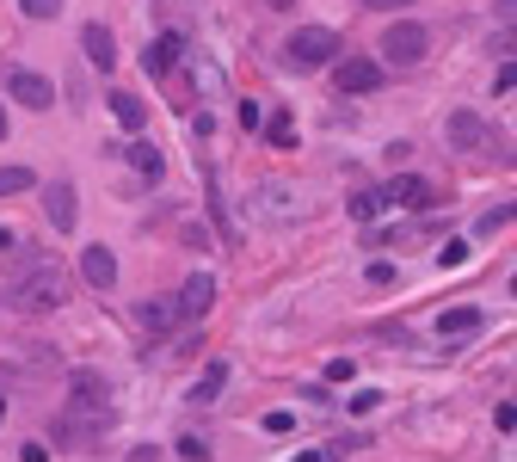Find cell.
Returning <instances> with one entry per match:
<instances>
[{
  "label": "cell",
  "mask_w": 517,
  "mask_h": 462,
  "mask_svg": "<svg viewBox=\"0 0 517 462\" xmlns=\"http://www.w3.org/2000/svg\"><path fill=\"white\" fill-rule=\"evenodd\" d=\"M62 296H69V272H62L56 259H43V253L25 265V278L13 284V302H19V309H32V315H43V309H62Z\"/></svg>",
  "instance_id": "obj_1"
},
{
  "label": "cell",
  "mask_w": 517,
  "mask_h": 462,
  "mask_svg": "<svg viewBox=\"0 0 517 462\" xmlns=\"http://www.w3.org/2000/svg\"><path fill=\"white\" fill-rule=\"evenodd\" d=\"M339 32H327V25H296V32L283 37V62H290V69H333V62H339Z\"/></svg>",
  "instance_id": "obj_2"
},
{
  "label": "cell",
  "mask_w": 517,
  "mask_h": 462,
  "mask_svg": "<svg viewBox=\"0 0 517 462\" xmlns=\"http://www.w3.org/2000/svg\"><path fill=\"white\" fill-rule=\"evenodd\" d=\"M376 50H382V62H388V69H419V62H425V50H431V32L413 25V19H394V25L382 32Z\"/></svg>",
  "instance_id": "obj_3"
},
{
  "label": "cell",
  "mask_w": 517,
  "mask_h": 462,
  "mask_svg": "<svg viewBox=\"0 0 517 462\" xmlns=\"http://www.w3.org/2000/svg\"><path fill=\"white\" fill-rule=\"evenodd\" d=\"M69 413H87V420H105V426H111V389H105V376H74Z\"/></svg>",
  "instance_id": "obj_4"
},
{
  "label": "cell",
  "mask_w": 517,
  "mask_h": 462,
  "mask_svg": "<svg viewBox=\"0 0 517 462\" xmlns=\"http://www.w3.org/2000/svg\"><path fill=\"white\" fill-rule=\"evenodd\" d=\"M333 80H339V93H376L382 62H370V56H339V62H333Z\"/></svg>",
  "instance_id": "obj_5"
},
{
  "label": "cell",
  "mask_w": 517,
  "mask_h": 462,
  "mask_svg": "<svg viewBox=\"0 0 517 462\" xmlns=\"http://www.w3.org/2000/svg\"><path fill=\"white\" fill-rule=\"evenodd\" d=\"M444 136H449V148H468V154H475V148H486V136H493V124H486L481 111H449V124H444Z\"/></svg>",
  "instance_id": "obj_6"
},
{
  "label": "cell",
  "mask_w": 517,
  "mask_h": 462,
  "mask_svg": "<svg viewBox=\"0 0 517 462\" xmlns=\"http://www.w3.org/2000/svg\"><path fill=\"white\" fill-rule=\"evenodd\" d=\"M56 444L62 450H93L99 444V431H105V420H87V413H56Z\"/></svg>",
  "instance_id": "obj_7"
},
{
  "label": "cell",
  "mask_w": 517,
  "mask_h": 462,
  "mask_svg": "<svg viewBox=\"0 0 517 462\" xmlns=\"http://www.w3.org/2000/svg\"><path fill=\"white\" fill-rule=\"evenodd\" d=\"M172 302H179V320H204L209 302H216V278H209V272H191V278L179 284V296H172Z\"/></svg>",
  "instance_id": "obj_8"
},
{
  "label": "cell",
  "mask_w": 517,
  "mask_h": 462,
  "mask_svg": "<svg viewBox=\"0 0 517 462\" xmlns=\"http://www.w3.org/2000/svg\"><path fill=\"white\" fill-rule=\"evenodd\" d=\"M388 204H401V210H431V204H444V198H438V185H431V179L401 173L394 185H388Z\"/></svg>",
  "instance_id": "obj_9"
},
{
  "label": "cell",
  "mask_w": 517,
  "mask_h": 462,
  "mask_svg": "<svg viewBox=\"0 0 517 462\" xmlns=\"http://www.w3.org/2000/svg\"><path fill=\"white\" fill-rule=\"evenodd\" d=\"M6 93H13L25 111H50V99H56V93H50V80L32 74V69H13V74H6Z\"/></svg>",
  "instance_id": "obj_10"
},
{
  "label": "cell",
  "mask_w": 517,
  "mask_h": 462,
  "mask_svg": "<svg viewBox=\"0 0 517 462\" xmlns=\"http://www.w3.org/2000/svg\"><path fill=\"white\" fill-rule=\"evenodd\" d=\"M43 210H50V228H56V235H74L80 204H74V185H69V179H56V185L43 191Z\"/></svg>",
  "instance_id": "obj_11"
},
{
  "label": "cell",
  "mask_w": 517,
  "mask_h": 462,
  "mask_svg": "<svg viewBox=\"0 0 517 462\" xmlns=\"http://www.w3.org/2000/svg\"><path fill=\"white\" fill-rule=\"evenodd\" d=\"M80 278H87L93 290H111L117 284V253L111 247H87L80 253Z\"/></svg>",
  "instance_id": "obj_12"
},
{
  "label": "cell",
  "mask_w": 517,
  "mask_h": 462,
  "mask_svg": "<svg viewBox=\"0 0 517 462\" xmlns=\"http://www.w3.org/2000/svg\"><path fill=\"white\" fill-rule=\"evenodd\" d=\"M80 50H87V62H93L99 74H111V69H117V43H111V32H105L99 19H93V25L80 32Z\"/></svg>",
  "instance_id": "obj_13"
},
{
  "label": "cell",
  "mask_w": 517,
  "mask_h": 462,
  "mask_svg": "<svg viewBox=\"0 0 517 462\" xmlns=\"http://www.w3.org/2000/svg\"><path fill=\"white\" fill-rule=\"evenodd\" d=\"M481 327H486V315L462 302V309H444V315H438V339H468V333H481Z\"/></svg>",
  "instance_id": "obj_14"
},
{
  "label": "cell",
  "mask_w": 517,
  "mask_h": 462,
  "mask_svg": "<svg viewBox=\"0 0 517 462\" xmlns=\"http://www.w3.org/2000/svg\"><path fill=\"white\" fill-rule=\"evenodd\" d=\"M179 50H185V37H179V32H161L154 43H148V56H142V69H148V74H167L172 62H179Z\"/></svg>",
  "instance_id": "obj_15"
},
{
  "label": "cell",
  "mask_w": 517,
  "mask_h": 462,
  "mask_svg": "<svg viewBox=\"0 0 517 462\" xmlns=\"http://www.w3.org/2000/svg\"><path fill=\"white\" fill-rule=\"evenodd\" d=\"M136 320H142V333H154V339H161L172 320H179V302H172V296H154V302H142V309H136Z\"/></svg>",
  "instance_id": "obj_16"
},
{
  "label": "cell",
  "mask_w": 517,
  "mask_h": 462,
  "mask_svg": "<svg viewBox=\"0 0 517 462\" xmlns=\"http://www.w3.org/2000/svg\"><path fill=\"white\" fill-rule=\"evenodd\" d=\"M222 389H228V364L216 357V364H204V376L191 383V401H198V407H209V401H216Z\"/></svg>",
  "instance_id": "obj_17"
},
{
  "label": "cell",
  "mask_w": 517,
  "mask_h": 462,
  "mask_svg": "<svg viewBox=\"0 0 517 462\" xmlns=\"http://www.w3.org/2000/svg\"><path fill=\"white\" fill-rule=\"evenodd\" d=\"M130 167H136V173L148 179V185H154V179L167 173V161H161V148L148 143V136H136V143H130Z\"/></svg>",
  "instance_id": "obj_18"
},
{
  "label": "cell",
  "mask_w": 517,
  "mask_h": 462,
  "mask_svg": "<svg viewBox=\"0 0 517 462\" xmlns=\"http://www.w3.org/2000/svg\"><path fill=\"white\" fill-rule=\"evenodd\" d=\"M111 117H117L124 130H142V124H148V106H142L136 93H111Z\"/></svg>",
  "instance_id": "obj_19"
},
{
  "label": "cell",
  "mask_w": 517,
  "mask_h": 462,
  "mask_svg": "<svg viewBox=\"0 0 517 462\" xmlns=\"http://www.w3.org/2000/svg\"><path fill=\"white\" fill-rule=\"evenodd\" d=\"M37 173L32 167H0V198H19V191H32Z\"/></svg>",
  "instance_id": "obj_20"
},
{
  "label": "cell",
  "mask_w": 517,
  "mask_h": 462,
  "mask_svg": "<svg viewBox=\"0 0 517 462\" xmlns=\"http://www.w3.org/2000/svg\"><path fill=\"white\" fill-rule=\"evenodd\" d=\"M345 210L357 216V222H370V216H382V210H388V191H357V198H351Z\"/></svg>",
  "instance_id": "obj_21"
},
{
  "label": "cell",
  "mask_w": 517,
  "mask_h": 462,
  "mask_svg": "<svg viewBox=\"0 0 517 462\" xmlns=\"http://www.w3.org/2000/svg\"><path fill=\"white\" fill-rule=\"evenodd\" d=\"M265 143H272V148H290V143H296V124H290V111L265 117Z\"/></svg>",
  "instance_id": "obj_22"
},
{
  "label": "cell",
  "mask_w": 517,
  "mask_h": 462,
  "mask_svg": "<svg viewBox=\"0 0 517 462\" xmlns=\"http://www.w3.org/2000/svg\"><path fill=\"white\" fill-rule=\"evenodd\" d=\"M517 222V204H505V210H486L481 222H475V235H499V228H512Z\"/></svg>",
  "instance_id": "obj_23"
},
{
  "label": "cell",
  "mask_w": 517,
  "mask_h": 462,
  "mask_svg": "<svg viewBox=\"0 0 517 462\" xmlns=\"http://www.w3.org/2000/svg\"><path fill=\"white\" fill-rule=\"evenodd\" d=\"M283 198H290L283 185H265V204H259V210L272 216V222H283V216H290V204H283Z\"/></svg>",
  "instance_id": "obj_24"
},
{
  "label": "cell",
  "mask_w": 517,
  "mask_h": 462,
  "mask_svg": "<svg viewBox=\"0 0 517 462\" xmlns=\"http://www.w3.org/2000/svg\"><path fill=\"white\" fill-rule=\"evenodd\" d=\"M19 13H25V19H56L62 0H19Z\"/></svg>",
  "instance_id": "obj_25"
},
{
  "label": "cell",
  "mask_w": 517,
  "mask_h": 462,
  "mask_svg": "<svg viewBox=\"0 0 517 462\" xmlns=\"http://www.w3.org/2000/svg\"><path fill=\"white\" fill-rule=\"evenodd\" d=\"M179 457L185 462H209V444L204 438H179Z\"/></svg>",
  "instance_id": "obj_26"
},
{
  "label": "cell",
  "mask_w": 517,
  "mask_h": 462,
  "mask_svg": "<svg viewBox=\"0 0 517 462\" xmlns=\"http://www.w3.org/2000/svg\"><path fill=\"white\" fill-rule=\"evenodd\" d=\"M351 376H357V364H351V357H333V364H327V383H351Z\"/></svg>",
  "instance_id": "obj_27"
},
{
  "label": "cell",
  "mask_w": 517,
  "mask_h": 462,
  "mask_svg": "<svg viewBox=\"0 0 517 462\" xmlns=\"http://www.w3.org/2000/svg\"><path fill=\"white\" fill-rule=\"evenodd\" d=\"M468 259V241H444V253H438V265H462Z\"/></svg>",
  "instance_id": "obj_28"
},
{
  "label": "cell",
  "mask_w": 517,
  "mask_h": 462,
  "mask_svg": "<svg viewBox=\"0 0 517 462\" xmlns=\"http://www.w3.org/2000/svg\"><path fill=\"white\" fill-rule=\"evenodd\" d=\"M296 426V420H290V413H283V407H272V413H265V431H277V438H283V431Z\"/></svg>",
  "instance_id": "obj_29"
},
{
  "label": "cell",
  "mask_w": 517,
  "mask_h": 462,
  "mask_svg": "<svg viewBox=\"0 0 517 462\" xmlns=\"http://www.w3.org/2000/svg\"><path fill=\"white\" fill-rule=\"evenodd\" d=\"M370 13H407V6H419V0H364Z\"/></svg>",
  "instance_id": "obj_30"
},
{
  "label": "cell",
  "mask_w": 517,
  "mask_h": 462,
  "mask_svg": "<svg viewBox=\"0 0 517 462\" xmlns=\"http://www.w3.org/2000/svg\"><path fill=\"white\" fill-rule=\"evenodd\" d=\"M259 124H265V117H259V106H253V99H241V130H259Z\"/></svg>",
  "instance_id": "obj_31"
},
{
  "label": "cell",
  "mask_w": 517,
  "mask_h": 462,
  "mask_svg": "<svg viewBox=\"0 0 517 462\" xmlns=\"http://www.w3.org/2000/svg\"><path fill=\"white\" fill-rule=\"evenodd\" d=\"M493 87H499V93H512V87H517V62H505V69H499V80H493Z\"/></svg>",
  "instance_id": "obj_32"
},
{
  "label": "cell",
  "mask_w": 517,
  "mask_h": 462,
  "mask_svg": "<svg viewBox=\"0 0 517 462\" xmlns=\"http://www.w3.org/2000/svg\"><path fill=\"white\" fill-rule=\"evenodd\" d=\"M493 13H499L505 25H517V0H493Z\"/></svg>",
  "instance_id": "obj_33"
},
{
  "label": "cell",
  "mask_w": 517,
  "mask_h": 462,
  "mask_svg": "<svg viewBox=\"0 0 517 462\" xmlns=\"http://www.w3.org/2000/svg\"><path fill=\"white\" fill-rule=\"evenodd\" d=\"M19 462H50V450H43V444H25V457Z\"/></svg>",
  "instance_id": "obj_34"
},
{
  "label": "cell",
  "mask_w": 517,
  "mask_h": 462,
  "mask_svg": "<svg viewBox=\"0 0 517 462\" xmlns=\"http://www.w3.org/2000/svg\"><path fill=\"white\" fill-rule=\"evenodd\" d=\"M19 247V235H13V228H0V253H13Z\"/></svg>",
  "instance_id": "obj_35"
},
{
  "label": "cell",
  "mask_w": 517,
  "mask_h": 462,
  "mask_svg": "<svg viewBox=\"0 0 517 462\" xmlns=\"http://www.w3.org/2000/svg\"><path fill=\"white\" fill-rule=\"evenodd\" d=\"M130 462H161V450H130Z\"/></svg>",
  "instance_id": "obj_36"
},
{
  "label": "cell",
  "mask_w": 517,
  "mask_h": 462,
  "mask_svg": "<svg viewBox=\"0 0 517 462\" xmlns=\"http://www.w3.org/2000/svg\"><path fill=\"white\" fill-rule=\"evenodd\" d=\"M265 6H277V13H290V6H296V0H265Z\"/></svg>",
  "instance_id": "obj_37"
},
{
  "label": "cell",
  "mask_w": 517,
  "mask_h": 462,
  "mask_svg": "<svg viewBox=\"0 0 517 462\" xmlns=\"http://www.w3.org/2000/svg\"><path fill=\"white\" fill-rule=\"evenodd\" d=\"M0 143H6V111H0Z\"/></svg>",
  "instance_id": "obj_38"
},
{
  "label": "cell",
  "mask_w": 517,
  "mask_h": 462,
  "mask_svg": "<svg viewBox=\"0 0 517 462\" xmlns=\"http://www.w3.org/2000/svg\"><path fill=\"white\" fill-rule=\"evenodd\" d=\"M0 420H6V401H0Z\"/></svg>",
  "instance_id": "obj_39"
},
{
  "label": "cell",
  "mask_w": 517,
  "mask_h": 462,
  "mask_svg": "<svg viewBox=\"0 0 517 462\" xmlns=\"http://www.w3.org/2000/svg\"><path fill=\"white\" fill-rule=\"evenodd\" d=\"M512 290H517V278H512Z\"/></svg>",
  "instance_id": "obj_40"
}]
</instances>
